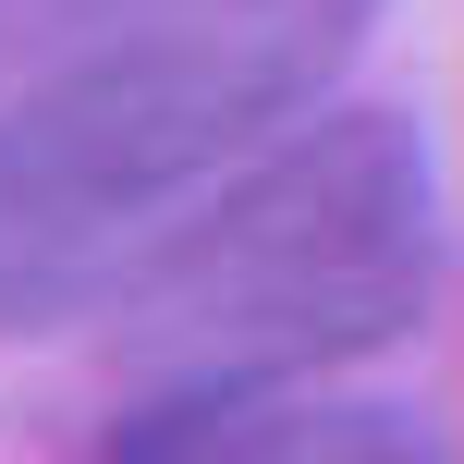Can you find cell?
I'll use <instances>...</instances> for the list:
<instances>
[{
    "label": "cell",
    "instance_id": "2",
    "mask_svg": "<svg viewBox=\"0 0 464 464\" xmlns=\"http://www.w3.org/2000/svg\"><path fill=\"white\" fill-rule=\"evenodd\" d=\"M428 256H440L428 147L392 111H330L294 122L269 160H245L171 232V256L122 294V343H135L147 392L171 379L294 392L318 367L379 354L416 318Z\"/></svg>",
    "mask_w": 464,
    "mask_h": 464
},
{
    "label": "cell",
    "instance_id": "3",
    "mask_svg": "<svg viewBox=\"0 0 464 464\" xmlns=\"http://www.w3.org/2000/svg\"><path fill=\"white\" fill-rule=\"evenodd\" d=\"M256 464H428V440L392 416H294Z\"/></svg>",
    "mask_w": 464,
    "mask_h": 464
},
{
    "label": "cell",
    "instance_id": "1",
    "mask_svg": "<svg viewBox=\"0 0 464 464\" xmlns=\"http://www.w3.org/2000/svg\"><path fill=\"white\" fill-rule=\"evenodd\" d=\"M379 0H122L0 111V330L135 294L245 160L354 62Z\"/></svg>",
    "mask_w": 464,
    "mask_h": 464
}]
</instances>
